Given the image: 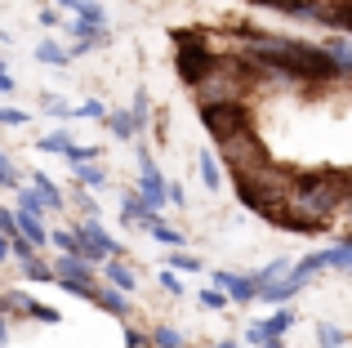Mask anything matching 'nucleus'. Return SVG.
I'll list each match as a JSON object with an SVG mask.
<instances>
[{"label": "nucleus", "instance_id": "nucleus-1", "mask_svg": "<svg viewBox=\"0 0 352 348\" xmlns=\"http://www.w3.org/2000/svg\"><path fill=\"white\" fill-rule=\"evenodd\" d=\"M348 192H352V170H344V166H317V170L294 166L285 206L303 210V215H317V219H339Z\"/></svg>", "mask_w": 352, "mask_h": 348}, {"label": "nucleus", "instance_id": "nucleus-2", "mask_svg": "<svg viewBox=\"0 0 352 348\" xmlns=\"http://www.w3.org/2000/svg\"><path fill=\"white\" fill-rule=\"evenodd\" d=\"M170 41H174V76L188 89H197L219 67V54H223L214 32H206V27H179V32H170Z\"/></svg>", "mask_w": 352, "mask_h": 348}, {"label": "nucleus", "instance_id": "nucleus-3", "mask_svg": "<svg viewBox=\"0 0 352 348\" xmlns=\"http://www.w3.org/2000/svg\"><path fill=\"white\" fill-rule=\"evenodd\" d=\"M290 174L294 166H267L258 174H241V179H232V197L241 210H250V215L263 219L272 206H285V197H290Z\"/></svg>", "mask_w": 352, "mask_h": 348}, {"label": "nucleus", "instance_id": "nucleus-4", "mask_svg": "<svg viewBox=\"0 0 352 348\" xmlns=\"http://www.w3.org/2000/svg\"><path fill=\"white\" fill-rule=\"evenodd\" d=\"M197 116H201V130L214 139V148H219V143H228V139H236L241 130H254V103H250V98L197 107Z\"/></svg>", "mask_w": 352, "mask_h": 348}, {"label": "nucleus", "instance_id": "nucleus-5", "mask_svg": "<svg viewBox=\"0 0 352 348\" xmlns=\"http://www.w3.org/2000/svg\"><path fill=\"white\" fill-rule=\"evenodd\" d=\"M219 161H223V170L232 174V179H241V174H258L272 166V152H267V143L258 139L254 130H241L236 139L219 143Z\"/></svg>", "mask_w": 352, "mask_h": 348}, {"label": "nucleus", "instance_id": "nucleus-6", "mask_svg": "<svg viewBox=\"0 0 352 348\" xmlns=\"http://www.w3.org/2000/svg\"><path fill=\"white\" fill-rule=\"evenodd\" d=\"M263 224L276 228V232H294V237H321V232H330V224H335V219L303 215V210H294V206H272L263 215Z\"/></svg>", "mask_w": 352, "mask_h": 348}, {"label": "nucleus", "instance_id": "nucleus-7", "mask_svg": "<svg viewBox=\"0 0 352 348\" xmlns=\"http://www.w3.org/2000/svg\"><path fill=\"white\" fill-rule=\"evenodd\" d=\"M210 286H219V290H223V295H228V304L250 308V304H258V290H263V281L254 277V268H250V272L214 268V272H210Z\"/></svg>", "mask_w": 352, "mask_h": 348}, {"label": "nucleus", "instance_id": "nucleus-8", "mask_svg": "<svg viewBox=\"0 0 352 348\" xmlns=\"http://www.w3.org/2000/svg\"><path fill=\"white\" fill-rule=\"evenodd\" d=\"M63 32H67V50L72 58H85L89 50H98V45H112V32L98 23H85V18H67L63 23Z\"/></svg>", "mask_w": 352, "mask_h": 348}, {"label": "nucleus", "instance_id": "nucleus-9", "mask_svg": "<svg viewBox=\"0 0 352 348\" xmlns=\"http://www.w3.org/2000/svg\"><path fill=\"white\" fill-rule=\"evenodd\" d=\"M258 9L276 18H290V23H308V27H321V14H326V0H263Z\"/></svg>", "mask_w": 352, "mask_h": 348}, {"label": "nucleus", "instance_id": "nucleus-10", "mask_svg": "<svg viewBox=\"0 0 352 348\" xmlns=\"http://www.w3.org/2000/svg\"><path fill=\"white\" fill-rule=\"evenodd\" d=\"M156 219H161V210H156V206H152V201H147L138 188H125V192H120V224L143 228V232H147V228H152Z\"/></svg>", "mask_w": 352, "mask_h": 348}, {"label": "nucleus", "instance_id": "nucleus-11", "mask_svg": "<svg viewBox=\"0 0 352 348\" xmlns=\"http://www.w3.org/2000/svg\"><path fill=\"white\" fill-rule=\"evenodd\" d=\"M134 188L143 192V197L152 201L156 210H165V206H170V192H165V188H170V174H161V166H138V174H134Z\"/></svg>", "mask_w": 352, "mask_h": 348}, {"label": "nucleus", "instance_id": "nucleus-12", "mask_svg": "<svg viewBox=\"0 0 352 348\" xmlns=\"http://www.w3.org/2000/svg\"><path fill=\"white\" fill-rule=\"evenodd\" d=\"M94 308H103L107 317H116V322H129L134 317V295H125V290H116V286H98V295H94Z\"/></svg>", "mask_w": 352, "mask_h": 348}, {"label": "nucleus", "instance_id": "nucleus-13", "mask_svg": "<svg viewBox=\"0 0 352 348\" xmlns=\"http://www.w3.org/2000/svg\"><path fill=\"white\" fill-rule=\"evenodd\" d=\"M303 286H308L303 277H294V272H285L281 281H267V286L258 290V304H267V308H281V304H290L294 295H303Z\"/></svg>", "mask_w": 352, "mask_h": 348}, {"label": "nucleus", "instance_id": "nucleus-14", "mask_svg": "<svg viewBox=\"0 0 352 348\" xmlns=\"http://www.w3.org/2000/svg\"><path fill=\"white\" fill-rule=\"evenodd\" d=\"M98 277H103L107 286L125 290V295H134V290H138V268H134L129 259H107L103 268H98Z\"/></svg>", "mask_w": 352, "mask_h": 348}, {"label": "nucleus", "instance_id": "nucleus-15", "mask_svg": "<svg viewBox=\"0 0 352 348\" xmlns=\"http://www.w3.org/2000/svg\"><path fill=\"white\" fill-rule=\"evenodd\" d=\"M72 183L85 188V192H103L112 183V174H107L103 161H80V166H72Z\"/></svg>", "mask_w": 352, "mask_h": 348}, {"label": "nucleus", "instance_id": "nucleus-16", "mask_svg": "<svg viewBox=\"0 0 352 348\" xmlns=\"http://www.w3.org/2000/svg\"><path fill=\"white\" fill-rule=\"evenodd\" d=\"M27 183H32V188L45 197V206H50L54 215H63V210H67V192H63V188H58V183H54L45 170H27Z\"/></svg>", "mask_w": 352, "mask_h": 348}, {"label": "nucleus", "instance_id": "nucleus-17", "mask_svg": "<svg viewBox=\"0 0 352 348\" xmlns=\"http://www.w3.org/2000/svg\"><path fill=\"white\" fill-rule=\"evenodd\" d=\"M294 322H299V313H294L290 304H281V308H272V313L258 322V331H263V340H285V335L294 331Z\"/></svg>", "mask_w": 352, "mask_h": 348}, {"label": "nucleus", "instance_id": "nucleus-18", "mask_svg": "<svg viewBox=\"0 0 352 348\" xmlns=\"http://www.w3.org/2000/svg\"><path fill=\"white\" fill-rule=\"evenodd\" d=\"M197 174H201V183H206V192L223 188V161H219V148H201L197 152Z\"/></svg>", "mask_w": 352, "mask_h": 348}, {"label": "nucleus", "instance_id": "nucleus-19", "mask_svg": "<svg viewBox=\"0 0 352 348\" xmlns=\"http://www.w3.org/2000/svg\"><path fill=\"white\" fill-rule=\"evenodd\" d=\"M321 27H326V32H344V36H352V0H326Z\"/></svg>", "mask_w": 352, "mask_h": 348}, {"label": "nucleus", "instance_id": "nucleus-20", "mask_svg": "<svg viewBox=\"0 0 352 348\" xmlns=\"http://www.w3.org/2000/svg\"><path fill=\"white\" fill-rule=\"evenodd\" d=\"M103 125L112 130L116 143H138V125H134V116H129V107H112Z\"/></svg>", "mask_w": 352, "mask_h": 348}, {"label": "nucleus", "instance_id": "nucleus-21", "mask_svg": "<svg viewBox=\"0 0 352 348\" xmlns=\"http://www.w3.org/2000/svg\"><path fill=\"white\" fill-rule=\"evenodd\" d=\"M32 54H36V63H41V67H58V72L72 63V50H67V45H58V41H50V36H45Z\"/></svg>", "mask_w": 352, "mask_h": 348}, {"label": "nucleus", "instance_id": "nucleus-22", "mask_svg": "<svg viewBox=\"0 0 352 348\" xmlns=\"http://www.w3.org/2000/svg\"><path fill=\"white\" fill-rule=\"evenodd\" d=\"M18 272H23V281H41V286H54V259H45V254H32V259L18 263Z\"/></svg>", "mask_w": 352, "mask_h": 348}, {"label": "nucleus", "instance_id": "nucleus-23", "mask_svg": "<svg viewBox=\"0 0 352 348\" xmlns=\"http://www.w3.org/2000/svg\"><path fill=\"white\" fill-rule=\"evenodd\" d=\"M14 215H18V232H23L27 241L36 246V250H50V228H45V219L23 215V210H14Z\"/></svg>", "mask_w": 352, "mask_h": 348}, {"label": "nucleus", "instance_id": "nucleus-24", "mask_svg": "<svg viewBox=\"0 0 352 348\" xmlns=\"http://www.w3.org/2000/svg\"><path fill=\"white\" fill-rule=\"evenodd\" d=\"M14 210H23V215H36V219H45V215H54L50 206H45V197L32 188V183H23V188L14 192Z\"/></svg>", "mask_w": 352, "mask_h": 348}, {"label": "nucleus", "instance_id": "nucleus-25", "mask_svg": "<svg viewBox=\"0 0 352 348\" xmlns=\"http://www.w3.org/2000/svg\"><path fill=\"white\" fill-rule=\"evenodd\" d=\"M321 45L330 50V58H335V63H339V72L348 76V72H352V36H344V32H330Z\"/></svg>", "mask_w": 352, "mask_h": 348}, {"label": "nucleus", "instance_id": "nucleus-26", "mask_svg": "<svg viewBox=\"0 0 352 348\" xmlns=\"http://www.w3.org/2000/svg\"><path fill=\"white\" fill-rule=\"evenodd\" d=\"M129 116H134V125H138V139L147 134V125H152V94H147L143 85L134 89V98H129Z\"/></svg>", "mask_w": 352, "mask_h": 348}, {"label": "nucleus", "instance_id": "nucleus-27", "mask_svg": "<svg viewBox=\"0 0 352 348\" xmlns=\"http://www.w3.org/2000/svg\"><path fill=\"white\" fill-rule=\"evenodd\" d=\"M72 130H50V134H41L36 139V152H45V157H67V148H72Z\"/></svg>", "mask_w": 352, "mask_h": 348}, {"label": "nucleus", "instance_id": "nucleus-28", "mask_svg": "<svg viewBox=\"0 0 352 348\" xmlns=\"http://www.w3.org/2000/svg\"><path fill=\"white\" fill-rule=\"evenodd\" d=\"M147 237H152V241H161L165 250H183V246H188V237H183L174 224H165V219H156V224L147 228Z\"/></svg>", "mask_w": 352, "mask_h": 348}, {"label": "nucleus", "instance_id": "nucleus-29", "mask_svg": "<svg viewBox=\"0 0 352 348\" xmlns=\"http://www.w3.org/2000/svg\"><path fill=\"white\" fill-rule=\"evenodd\" d=\"M147 335H152V348H188V335H183L179 326H170V322H156Z\"/></svg>", "mask_w": 352, "mask_h": 348}, {"label": "nucleus", "instance_id": "nucleus-30", "mask_svg": "<svg viewBox=\"0 0 352 348\" xmlns=\"http://www.w3.org/2000/svg\"><path fill=\"white\" fill-rule=\"evenodd\" d=\"M67 206L76 210L80 219H98V215H103V210H98V197L85 192V188H76V183H72V192H67Z\"/></svg>", "mask_w": 352, "mask_h": 348}, {"label": "nucleus", "instance_id": "nucleus-31", "mask_svg": "<svg viewBox=\"0 0 352 348\" xmlns=\"http://www.w3.org/2000/svg\"><path fill=\"white\" fill-rule=\"evenodd\" d=\"M321 272H330V259H326V250H312V254H303V259H294V277L312 281V277H321Z\"/></svg>", "mask_w": 352, "mask_h": 348}, {"label": "nucleus", "instance_id": "nucleus-32", "mask_svg": "<svg viewBox=\"0 0 352 348\" xmlns=\"http://www.w3.org/2000/svg\"><path fill=\"white\" fill-rule=\"evenodd\" d=\"M285 272H294V259H285V254H276V259L258 263V268H254V277H258V281H263V286H267V281H281Z\"/></svg>", "mask_w": 352, "mask_h": 348}, {"label": "nucleus", "instance_id": "nucleus-33", "mask_svg": "<svg viewBox=\"0 0 352 348\" xmlns=\"http://www.w3.org/2000/svg\"><path fill=\"white\" fill-rule=\"evenodd\" d=\"M326 259H330V272H352V241L339 237L335 246H326Z\"/></svg>", "mask_w": 352, "mask_h": 348}, {"label": "nucleus", "instance_id": "nucleus-34", "mask_svg": "<svg viewBox=\"0 0 352 348\" xmlns=\"http://www.w3.org/2000/svg\"><path fill=\"white\" fill-rule=\"evenodd\" d=\"M156 286H161L170 299H183V295H188V281H183V272H174V268H161V272H156Z\"/></svg>", "mask_w": 352, "mask_h": 348}, {"label": "nucleus", "instance_id": "nucleus-35", "mask_svg": "<svg viewBox=\"0 0 352 348\" xmlns=\"http://www.w3.org/2000/svg\"><path fill=\"white\" fill-rule=\"evenodd\" d=\"M41 112L45 116H58V121H76V107H72L67 98H58V94H45L41 98Z\"/></svg>", "mask_w": 352, "mask_h": 348}, {"label": "nucleus", "instance_id": "nucleus-36", "mask_svg": "<svg viewBox=\"0 0 352 348\" xmlns=\"http://www.w3.org/2000/svg\"><path fill=\"white\" fill-rule=\"evenodd\" d=\"M317 344L321 348H344V344H352V335L339 331V326H330V322H317Z\"/></svg>", "mask_w": 352, "mask_h": 348}, {"label": "nucleus", "instance_id": "nucleus-37", "mask_svg": "<svg viewBox=\"0 0 352 348\" xmlns=\"http://www.w3.org/2000/svg\"><path fill=\"white\" fill-rule=\"evenodd\" d=\"M165 268H174V272H206V263L197 259L192 250H170V259H165Z\"/></svg>", "mask_w": 352, "mask_h": 348}, {"label": "nucleus", "instance_id": "nucleus-38", "mask_svg": "<svg viewBox=\"0 0 352 348\" xmlns=\"http://www.w3.org/2000/svg\"><path fill=\"white\" fill-rule=\"evenodd\" d=\"M0 188H9V192L23 188V170L9 161V152H5V148H0Z\"/></svg>", "mask_w": 352, "mask_h": 348}, {"label": "nucleus", "instance_id": "nucleus-39", "mask_svg": "<svg viewBox=\"0 0 352 348\" xmlns=\"http://www.w3.org/2000/svg\"><path fill=\"white\" fill-rule=\"evenodd\" d=\"M197 304L206 308V313H223V308H228V295L219 286H201L197 290Z\"/></svg>", "mask_w": 352, "mask_h": 348}, {"label": "nucleus", "instance_id": "nucleus-40", "mask_svg": "<svg viewBox=\"0 0 352 348\" xmlns=\"http://www.w3.org/2000/svg\"><path fill=\"white\" fill-rule=\"evenodd\" d=\"M107 112H112V107H107L103 98H85V103H76V121H107Z\"/></svg>", "mask_w": 352, "mask_h": 348}, {"label": "nucleus", "instance_id": "nucleus-41", "mask_svg": "<svg viewBox=\"0 0 352 348\" xmlns=\"http://www.w3.org/2000/svg\"><path fill=\"white\" fill-rule=\"evenodd\" d=\"M63 161H67V166H80V161H103V152H98L94 143H72Z\"/></svg>", "mask_w": 352, "mask_h": 348}, {"label": "nucleus", "instance_id": "nucleus-42", "mask_svg": "<svg viewBox=\"0 0 352 348\" xmlns=\"http://www.w3.org/2000/svg\"><path fill=\"white\" fill-rule=\"evenodd\" d=\"M32 116L23 112V107H14V103H0V125H9V130H18V125H27Z\"/></svg>", "mask_w": 352, "mask_h": 348}, {"label": "nucleus", "instance_id": "nucleus-43", "mask_svg": "<svg viewBox=\"0 0 352 348\" xmlns=\"http://www.w3.org/2000/svg\"><path fill=\"white\" fill-rule=\"evenodd\" d=\"M0 232H5V237H18V215L9 206H0Z\"/></svg>", "mask_w": 352, "mask_h": 348}, {"label": "nucleus", "instance_id": "nucleus-44", "mask_svg": "<svg viewBox=\"0 0 352 348\" xmlns=\"http://www.w3.org/2000/svg\"><path fill=\"white\" fill-rule=\"evenodd\" d=\"M165 192H170V206H174V210H183V206H188V188H183L179 179H170V188H165Z\"/></svg>", "mask_w": 352, "mask_h": 348}, {"label": "nucleus", "instance_id": "nucleus-45", "mask_svg": "<svg viewBox=\"0 0 352 348\" xmlns=\"http://www.w3.org/2000/svg\"><path fill=\"white\" fill-rule=\"evenodd\" d=\"M54 5H58V9H67L72 18H80V14H85L89 5H94V0H54Z\"/></svg>", "mask_w": 352, "mask_h": 348}, {"label": "nucleus", "instance_id": "nucleus-46", "mask_svg": "<svg viewBox=\"0 0 352 348\" xmlns=\"http://www.w3.org/2000/svg\"><path fill=\"white\" fill-rule=\"evenodd\" d=\"M134 161H138V166H156V157H152V148H147V143H143V139H138V143H134Z\"/></svg>", "mask_w": 352, "mask_h": 348}, {"label": "nucleus", "instance_id": "nucleus-47", "mask_svg": "<svg viewBox=\"0 0 352 348\" xmlns=\"http://www.w3.org/2000/svg\"><path fill=\"white\" fill-rule=\"evenodd\" d=\"M36 18H41V27H63V14H58V9H41Z\"/></svg>", "mask_w": 352, "mask_h": 348}, {"label": "nucleus", "instance_id": "nucleus-48", "mask_svg": "<svg viewBox=\"0 0 352 348\" xmlns=\"http://www.w3.org/2000/svg\"><path fill=\"white\" fill-rule=\"evenodd\" d=\"M0 94H5V98H14V94H18V80L9 76V72H0Z\"/></svg>", "mask_w": 352, "mask_h": 348}, {"label": "nucleus", "instance_id": "nucleus-49", "mask_svg": "<svg viewBox=\"0 0 352 348\" xmlns=\"http://www.w3.org/2000/svg\"><path fill=\"white\" fill-rule=\"evenodd\" d=\"M0 263H9V237L0 232Z\"/></svg>", "mask_w": 352, "mask_h": 348}, {"label": "nucleus", "instance_id": "nucleus-50", "mask_svg": "<svg viewBox=\"0 0 352 348\" xmlns=\"http://www.w3.org/2000/svg\"><path fill=\"white\" fill-rule=\"evenodd\" d=\"M0 344H9V317H0Z\"/></svg>", "mask_w": 352, "mask_h": 348}, {"label": "nucleus", "instance_id": "nucleus-51", "mask_svg": "<svg viewBox=\"0 0 352 348\" xmlns=\"http://www.w3.org/2000/svg\"><path fill=\"white\" fill-rule=\"evenodd\" d=\"M339 215H344L348 224H352V192H348V201H344V210H339Z\"/></svg>", "mask_w": 352, "mask_h": 348}, {"label": "nucleus", "instance_id": "nucleus-52", "mask_svg": "<svg viewBox=\"0 0 352 348\" xmlns=\"http://www.w3.org/2000/svg\"><path fill=\"white\" fill-rule=\"evenodd\" d=\"M210 348H241V344H236V340H214Z\"/></svg>", "mask_w": 352, "mask_h": 348}, {"label": "nucleus", "instance_id": "nucleus-53", "mask_svg": "<svg viewBox=\"0 0 352 348\" xmlns=\"http://www.w3.org/2000/svg\"><path fill=\"white\" fill-rule=\"evenodd\" d=\"M254 348H285V340H263V344H254Z\"/></svg>", "mask_w": 352, "mask_h": 348}, {"label": "nucleus", "instance_id": "nucleus-54", "mask_svg": "<svg viewBox=\"0 0 352 348\" xmlns=\"http://www.w3.org/2000/svg\"><path fill=\"white\" fill-rule=\"evenodd\" d=\"M245 5H254V9H258V5H263V0H245Z\"/></svg>", "mask_w": 352, "mask_h": 348}, {"label": "nucleus", "instance_id": "nucleus-55", "mask_svg": "<svg viewBox=\"0 0 352 348\" xmlns=\"http://www.w3.org/2000/svg\"><path fill=\"white\" fill-rule=\"evenodd\" d=\"M0 72H5V54H0Z\"/></svg>", "mask_w": 352, "mask_h": 348}]
</instances>
